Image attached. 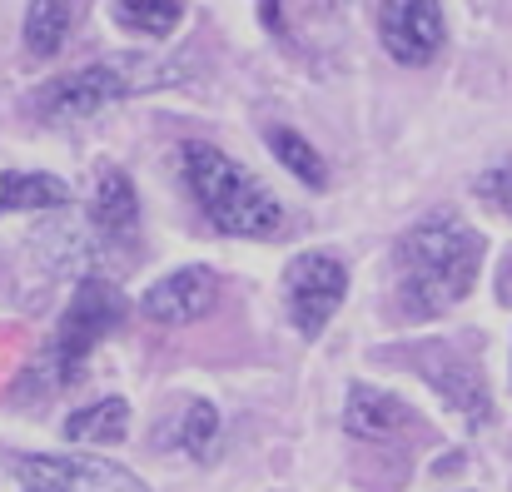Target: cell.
<instances>
[{"label": "cell", "instance_id": "cell-1", "mask_svg": "<svg viewBox=\"0 0 512 492\" xmlns=\"http://www.w3.org/2000/svg\"><path fill=\"white\" fill-rule=\"evenodd\" d=\"M483 234L468 229L453 209L418 219L398 244V304L408 319H438L468 299L478 284Z\"/></svg>", "mask_w": 512, "mask_h": 492}, {"label": "cell", "instance_id": "cell-12", "mask_svg": "<svg viewBox=\"0 0 512 492\" xmlns=\"http://www.w3.org/2000/svg\"><path fill=\"white\" fill-rule=\"evenodd\" d=\"M70 204V184L55 174H5L0 179V214L15 209H60Z\"/></svg>", "mask_w": 512, "mask_h": 492}, {"label": "cell", "instance_id": "cell-4", "mask_svg": "<svg viewBox=\"0 0 512 492\" xmlns=\"http://www.w3.org/2000/svg\"><path fill=\"white\" fill-rule=\"evenodd\" d=\"M120 319H125L120 289L105 284V279H85V284L75 289V299H70L60 328H55V338H50V358H45V363L55 368V378L70 383V378L85 368V358L95 353V343L120 328Z\"/></svg>", "mask_w": 512, "mask_h": 492}, {"label": "cell", "instance_id": "cell-14", "mask_svg": "<svg viewBox=\"0 0 512 492\" xmlns=\"http://www.w3.org/2000/svg\"><path fill=\"white\" fill-rule=\"evenodd\" d=\"M269 145H274V155L284 160V169L299 174L309 189H324V184H329V164L319 160V150H314L304 135H294V130L279 125V130H269Z\"/></svg>", "mask_w": 512, "mask_h": 492}, {"label": "cell", "instance_id": "cell-13", "mask_svg": "<svg viewBox=\"0 0 512 492\" xmlns=\"http://www.w3.org/2000/svg\"><path fill=\"white\" fill-rule=\"evenodd\" d=\"M70 20H75V5L70 0H30V10H25V50L40 55V60H50L65 45Z\"/></svg>", "mask_w": 512, "mask_h": 492}, {"label": "cell", "instance_id": "cell-2", "mask_svg": "<svg viewBox=\"0 0 512 492\" xmlns=\"http://www.w3.org/2000/svg\"><path fill=\"white\" fill-rule=\"evenodd\" d=\"M179 169H184V184H189V194L199 199L204 219H209L219 234L274 239V234L284 229L279 199H274L239 160H229L224 150L189 140V145L179 150Z\"/></svg>", "mask_w": 512, "mask_h": 492}, {"label": "cell", "instance_id": "cell-10", "mask_svg": "<svg viewBox=\"0 0 512 492\" xmlns=\"http://www.w3.org/2000/svg\"><path fill=\"white\" fill-rule=\"evenodd\" d=\"M95 224L110 234V239H135L140 229V199H135V184L125 169H105L100 174V189H95Z\"/></svg>", "mask_w": 512, "mask_h": 492}, {"label": "cell", "instance_id": "cell-7", "mask_svg": "<svg viewBox=\"0 0 512 492\" xmlns=\"http://www.w3.org/2000/svg\"><path fill=\"white\" fill-rule=\"evenodd\" d=\"M20 483L30 492H145L135 473H125L120 463H100V458H20Z\"/></svg>", "mask_w": 512, "mask_h": 492}, {"label": "cell", "instance_id": "cell-17", "mask_svg": "<svg viewBox=\"0 0 512 492\" xmlns=\"http://www.w3.org/2000/svg\"><path fill=\"white\" fill-rule=\"evenodd\" d=\"M478 194H483L498 214H512V164H493L488 174H478Z\"/></svg>", "mask_w": 512, "mask_h": 492}, {"label": "cell", "instance_id": "cell-11", "mask_svg": "<svg viewBox=\"0 0 512 492\" xmlns=\"http://www.w3.org/2000/svg\"><path fill=\"white\" fill-rule=\"evenodd\" d=\"M130 433V403L125 398H100L80 413H70L65 438L70 443H120Z\"/></svg>", "mask_w": 512, "mask_h": 492}, {"label": "cell", "instance_id": "cell-5", "mask_svg": "<svg viewBox=\"0 0 512 492\" xmlns=\"http://www.w3.org/2000/svg\"><path fill=\"white\" fill-rule=\"evenodd\" d=\"M343 294H348V264L339 254H299L284 274V309L289 324L299 328L304 338H319L329 319L339 314Z\"/></svg>", "mask_w": 512, "mask_h": 492}, {"label": "cell", "instance_id": "cell-15", "mask_svg": "<svg viewBox=\"0 0 512 492\" xmlns=\"http://www.w3.org/2000/svg\"><path fill=\"white\" fill-rule=\"evenodd\" d=\"M184 15V0H115V20L140 35H170Z\"/></svg>", "mask_w": 512, "mask_h": 492}, {"label": "cell", "instance_id": "cell-16", "mask_svg": "<svg viewBox=\"0 0 512 492\" xmlns=\"http://www.w3.org/2000/svg\"><path fill=\"white\" fill-rule=\"evenodd\" d=\"M214 438H219V413H214L209 403H189L170 433V443L184 448L189 458H209V453H214Z\"/></svg>", "mask_w": 512, "mask_h": 492}, {"label": "cell", "instance_id": "cell-8", "mask_svg": "<svg viewBox=\"0 0 512 492\" xmlns=\"http://www.w3.org/2000/svg\"><path fill=\"white\" fill-rule=\"evenodd\" d=\"M214 304H219V279H214V269H204V264L174 269L170 279H160V284L140 299L145 319H155V324H189V319L209 314Z\"/></svg>", "mask_w": 512, "mask_h": 492}, {"label": "cell", "instance_id": "cell-6", "mask_svg": "<svg viewBox=\"0 0 512 492\" xmlns=\"http://www.w3.org/2000/svg\"><path fill=\"white\" fill-rule=\"evenodd\" d=\"M378 35L398 65H428L448 40V20L438 0H383Z\"/></svg>", "mask_w": 512, "mask_h": 492}, {"label": "cell", "instance_id": "cell-3", "mask_svg": "<svg viewBox=\"0 0 512 492\" xmlns=\"http://www.w3.org/2000/svg\"><path fill=\"white\" fill-rule=\"evenodd\" d=\"M174 80H179V65H160L150 55H110V60H95V65L75 70V75L50 80L35 95V115L50 120V125L90 120L115 100H130L140 90H160V85H174Z\"/></svg>", "mask_w": 512, "mask_h": 492}, {"label": "cell", "instance_id": "cell-9", "mask_svg": "<svg viewBox=\"0 0 512 492\" xmlns=\"http://www.w3.org/2000/svg\"><path fill=\"white\" fill-rule=\"evenodd\" d=\"M408 418H413V413H408L393 393H383V388H373V383H353V388H348V408H343L348 433H358V438H388V433H403Z\"/></svg>", "mask_w": 512, "mask_h": 492}]
</instances>
